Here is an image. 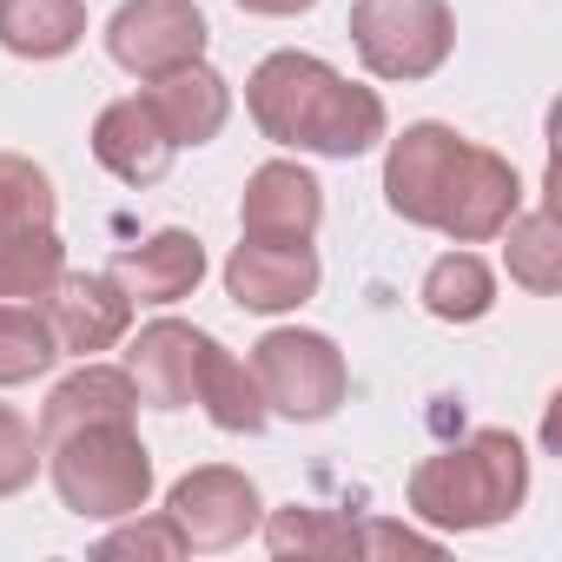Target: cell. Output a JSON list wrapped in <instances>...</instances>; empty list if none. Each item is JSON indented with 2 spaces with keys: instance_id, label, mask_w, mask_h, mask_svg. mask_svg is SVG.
I'll list each match as a JSON object with an SVG mask.
<instances>
[{
  "instance_id": "1",
  "label": "cell",
  "mask_w": 562,
  "mask_h": 562,
  "mask_svg": "<svg viewBox=\"0 0 562 562\" xmlns=\"http://www.w3.org/2000/svg\"><path fill=\"white\" fill-rule=\"evenodd\" d=\"M384 199L411 225H430V232H443L457 245H483L516 218L522 179H516V166L503 153L424 120V126H404V139H391Z\"/></svg>"
},
{
  "instance_id": "2",
  "label": "cell",
  "mask_w": 562,
  "mask_h": 562,
  "mask_svg": "<svg viewBox=\"0 0 562 562\" xmlns=\"http://www.w3.org/2000/svg\"><path fill=\"white\" fill-rule=\"evenodd\" d=\"M245 106L265 139L325 153V159H358L384 139V100L371 87H351L338 67L318 54H271L245 80Z\"/></svg>"
},
{
  "instance_id": "3",
  "label": "cell",
  "mask_w": 562,
  "mask_h": 562,
  "mask_svg": "<svg viewBox=\"0 0 562 562\" xmlns=\"http://www.w3.org/2000/svg\"><path fill=\"white\" fill-rule=\"evenodd\" d=\"M529 496V450L509 430H476L411 470V516L430 529H490L509 522Z\"/></svg>"
},
{
  "instance_id": "4",
  "label": "cell",
  "mask_w": 562,
  "mask_h": 562,
  "mask_svg": "<svg viewBox=\"0 0 562 562\" xmlns=\"http://www.w3.org/2000/svg\"><path fill=\"white\" fill-rule=\"evenodd\" d=\"M47 450H54V490H60V503L74 516L120 522V516L146 509L153 457H146L133 424H80V430L54 437Z\"/></svg>"
},
{
  "instance_id": "5",
  "label": "cell",
  "mask_w": 562,
  "mask_h": 562,
  "mask_svg": "<svg viewBox=\"0 0 562 562\" xmlns=\"http://www.w3.org/2000/svg\"><path fill=\"white\" fill-rule=\"evenodd\" d=\"M351 41L378 80H430L457 47L450 0H351Z\"/></svg>"
},
{
  "instance_id": "6",
  "label": "cell",
  "mask_w": 562,
  "mask_h": 562,
  "mask_svg": "<svg viewBox=\"0 0 562 562\" xmlns=\"http://www.w3.org/2000/svg\"><path fill=\"white\" fill-rule=\"evenodd\" d=\"M251 378L265 391V411L318 424L345 404V351L325 331H265L251 351Z\"/></svg>"
},
{
  "instance_id": "7",
  "label": "cell",
  "mask_w": 562,
  "mask_h": 562,
  "mask_svg": "<svg viewBox=\"0 0 562 562\" xmlns=\"http://www.w3.org/2000/svg\"><path fill=\"white\" fill-rule=\"evenodd\" d=\"M106 54L139 74V80H159L172 67H192L205 54V14L192 0H126L106 27Z\"/></svg>"
},
{
  "instance_id": "8",
  "label": "cell",
  "mask_w": 562,
  "mask_h": 562,
  "mask_svg": "<svg viewBox=\"0 0 562 562\" xmlns=\"http://www.w3.org/2000/svg\"><path fill=\"white\" fill-rule=\"evenodd\" d=\"M166 516L179 522L186 549H232L258 529V490L245 470H225V463H205V470H186L166 496Z\"/></svg>"
},
{
  "instance_id": "9",
  "label": "cell",
  "mask_w": 562,
  "mask_h": 562,
  "mask_svg": "<svg viewBox=\"0 0 562 562\" xmlns=\"http://www.w3.org/2000/svg\"><path fill=\"white\" fill-rule=\"evenodd\" d=\"M47 325H54L60 351L93 358V351H113L126 338L133 299L120 292L113 271H60V285L47 292Z\"/></svg>"
},
{
  "instance_id": "10",
  "label": "cell",
  "mask_w": 562,
  "mask_h": 562,
  "mask_svg": "<svg viewBox=\"0 0 562 562\" xmlns=\"http://www.w3.org/2000/svg\"><path fill=\"white\" fill-rule=\"evenodd\" d=\"M318 218H325V192H318V179L305 166L271 159V166H258L245 179V199H238L245 238H258V245H312Z\"/></svg>"
},
{
  "instance_id": "11",
  "label": "cell",
  "mask_w": 562,
  "mask_h": 562,
  "mask_svg": "<svg viewBox=\"0 0 562 562\" xmlns=\"http://www.w3.org/2000/svg\"><path fill=\"white\" fill-rule=\"evenodd\" d=\"M225 292L245 312H299L318 292V251L312 245H258V238H245L225 258Z\"/></svg>"
},
{
  "instance_id": "12",
  "label": "cell",
  "mask_w": 562,
  "mask_h": 562,
  "mask_svg": "<svg viewBox=\"0 0 562 562\" xmlns=\"http://www.w3.org/2000/svg\"><path fill=\"white\" fill-rule=\"evenodd\" d=\"M172 139H166V126L153 120V106L133 93V100H113L100 120H93V159L113 172V179H126V186H153V179H166V166H172Z\"/></svg>"
},
{
  "instance_id": "13",
  "label": "cell",
  "mask_w": 562,
  "mask_h": 562,
  "mask_svg": "<svg viewBox=\"0 0 562 562\" xmlns=\"http://www.w3.org/2000/svg\"><path fill=\"white\" fill-rule=\"evenodd\" d=\"M199 351H205V331H192V325H179V318L146 325V331L133 338V351H126V378H133L139 404H159V411L192 404Z\"/></svg>"
},
{
  "instance_id": "14",
  "label": "cell",
  "mask_w": 562,
  "mask_h": 562,
  "mask_svg": "<svg viewBox=\"0 0 562 562\" xmlns=\"http://www.w3.org/2000/svg\"><path fill=\"white\" fill-rule=\"evenodd\" d=\"M146 106H153V120L166 126V139L172 146H205V139H218V126H225V113H232V93H225V80L212 74V67H172V74H159V80H146V93H139Z\"/></svg>"
},
{
  "instance_id": "15",
  "label": "cell",
  "mask_w": 562,
  "mask_h": 562,
  "mask_svg": "<svg viewBox=\"0 0 562 562\" xmlns=\"http://www.w3.org/2000/svg\"><path fill=\"white\" fill-rule=\"evenodd\" d=\"M113 278H120V292L139 299V305H172V299H186L205 278V245L192 232H179V225L153 232L146 245H133V251L113 258Z\"/></svg>"
},
{
  "instance_id": "16",
  "label": "cell",
  "mask_w": 562,
  "mask_h": 562,
  "mask_svg": "<svg viewBox=\"0 0 562 562\" xmlns=\"http://www.w3.org/2000/svg\"><path fill=\"white\" fill-rule=\"evenodd\" d=\"M133 411H139L133 378L113 371V364H87V371H74L67 384H54V397H47V411H41V443L67 437V430H80V424H133Z\"/></svg>"
},
{
  "instance_id": "17",
  "label": "cell",
  "mask_w": 562,
  "mask_h": 562,
  "mask_svg": "<svg viewBox=\"0 0 562 562\" xmlns=\"http://www.w3.org/2000/svg\"><path fill=\"white\" fill-rule=\"evenodd\" d=\"M192 404H205V417L218 424V430H238V437H251V430H265V391H258V378H251V364H238L225 345H212L205 338V351H199V371H192Z\"/></svg>"
},
{
  "instance_id": "18",
  "label": "cell",
  "mask_w": 562,
  "mask_h": 562,
  "mask_svg": "<svg viewBox=\"0 0 562 562\" xmlns=\"http://www.w3.org/2000/svg\"><path fill=\"white\" fill-rule=\"evenodd\" d=\"M87 34V0H0V47L21 60H60Z\"/></svg>"
},
{
  "instance_id": "19",
  "label": "cell",
  "mask_w": 562,
  "mask_h": 562,
  "mask_svg": "<svg viewBox=\"0 0 562 562\" xmlns=\"http://www.w3.org/2000/svg\"><path fill=\"white\" fill-rule=\"evenodd\" d=\"M265 542L271 555H285V562H358V522L351 516H331V509H278L265 522Z\"/></svg>"
},
{
  "instance_id": "20",
  "label": "cell",
  "mask_w": 562,
  "mask_h": 562,
  "mask_svg": "<svg viewBox=\"0 0 562 562\" xmlns=\"http://www.w3.org/2000/svg\"><path fill=\"white\" fill-rule=\"evenodd\" d=\"M496 305V278L476 251H450L424 271V312L443 318V325H476L483 312Z\"/></svg>"
},
{
  "instance_id": "21",
  "label": "cell",
  "mask_w": 562,
  "mask_h": 562,
  "mask_svg": "<svg viewBox=\"0 0 562 562\" xmlns=\"http://www.w3.org/2000/svg\"><path fill=\"white\" fill-rule=\"evenodd\" d=\"M60 271H67V245L54 238V225L0 232V299H47Z\"/></svg>"
},
{
  "instance_id": "22",
  "label": "cell",
  "mask_w": 562,
  "mask_h": 562,
  "mask_svg": "<svg viewBox=\"0 0 562 562\" xmlns=\"http://www.w3.org/2000/svg\"><path fill=\"white\" fill-rule=\"evenodd\" d=\"M503 232H509V278L516 285L536 292V299L562 292V225H555V212L536 205L529 218H509Z\"/></svg>"
},
{
  "instance_id": "23",
  "label": "cell",
  "mask_w": 562,
  "mask_h": 562,
  "mask_svg": "<svg viewBox=\"0 0 562 562\" xmlns=\"http://www.w3.org/2000/svg\"><path fill=\"white\" fill-rule=\"evenodd\" d=\"M60 358L47 312L34 305H0V384H27Z\"/></svg>"
},
{
  "instance_id": "24",
  "label": "cell",
  "mask_w": 562,
  "mask_h": 562,
  "mask_svg": "<svg viewBox=\"0 0 562 562\" xmlns=\"http://www.w3.org/2000/svg\"><path fill=\"white\" fill-rule=\"evenodd\" d=\"M27 225H54V179L21 153H0V232Z\"/></svg>"
},
{
  "instance_id": "25",
  "label": "cell",
  "mask_w": 562,
  "mask_h": 562,
  "mask_svg": "<svg viewBox=\"0 0 562 562\" xmlns=\"http://www.w3.org/2000/svg\"><path fill=\"white\" fill-rule=\"evenodd\" d=\"M100 555L106 562H120V555H153V562H172V555H186V536H179V522L159 509V516H139L133 509V522L126 529H113L106 542H100Z\"/></svg>"
},
{
  "instance_id": "26",
  "label": "cell",
  "mask_w": 562,
  "mask_h": 562,
  "mask_svg": "<svg viewBox=\"0 0 562 562\" xmlns=\"http://www.w3.org/2000/svg\"><path fill=\"white\" fill-rule=\"evenodd\" d=\"M34 470H41V437L0 404V496H14V490H27L34 483Z\"/></svg>"
},
{
  "instance_id": "27",
  "label": "cell",
  "mask_w": 562,
  "mask_h": 562,
  "mask_svg": "<svg viewBox=\"0 0 562 562\" xmlns=\"http://www.w3.org/2000/svg\"><path fill=\"white\" fill-rule=\"evenodd\" d=\"M358 549L364 555H417V562H437L443 555L437 536H417L404 522H358Z\"/></svg>"
},
{
  "instance_id": "28",
  "label": "cell",
  "mask_w": 562,
  "mask_h": 562,
  "mask_svg": "<svg viewBox=\"0 0 562 562\" xmlns=\"http://www.w3.org/2000/svg\"><path fill=\"white\" fill-rule=\"evenodd\" d=\"M238 8H245V14H278V21H285V14H305V8H318V0H238Z\"/></svg>"
}]
</instances>
